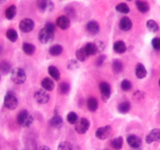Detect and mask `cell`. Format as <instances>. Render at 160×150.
Here are the masks:
<instances>
[{"mask_svg":"<svg viewBox=\"0 0 160 150\" xmlns=\"http://www.w3.org/2000/svg\"><path fill=\"white\" fill-rule=\"evenodd\" d=\"M37 5L38 9L43 12H50L54 8V5L51 0H38Z\"/></svg>","mask_w":160,"mask_h":150,"instance_id":"10","label":"cell"},{"mask_svg":"<svg viewBox=\"0 0 160 150\" xmlns=\"http://www.w3.org/2000/svg\"><path fill=\"white\" fill-rule=\"evenodd\" d=\"M56 24L62 30H67L70 26V20L67 16H60L56 19Z\"/></svg>","mask_w":160,"mask_h":150,"instance_id":"13","label":"cell"},{"mask_svg":"<svg viewBox=\"0 0 160 150\" xmlns=\"http://www.w3.org/2000/svg\"><path fill=\"white\" fill-rule=\"evenodd\" d=\"M123 139L122 137H118L117 138L113 139L111 142V146L115 150H120L123 147Z\"/></svg>","mask_w":160,"mask_h":150,"instance_id":"25","label":"cell"},{"mask_svg":"<svg viewBox=\"0 0 160 150\" xmlns=\"http://www.w3.org/2000/svg\"><path fill=\"white\" fill-rule=\"evenodd\" d=\"M34 100H35L38 104L43 105L48 102L50 97L49 95H48L44 89L43 90H42V89H40V90H38L37 92L34 93Z\"/></svg>","mask_w":160,"mask_h":150,"instance_id":"6","label":"cell"},{"mask_svg":"<svg viewBox=\"0 0 160 150\" xmlns=\"http://www.w3.org/2000/svg\"><path fill=\"white\" fill-rule=\"evenodd\" d=\"M55 25L52 23H47L45 27L42 28L38 34V39L42 44H47L52 42L54 38Z\"/></svg>","mask_w":160,"mask_h":150,"instance_id":"1","label":"cell"},{"mask_svg":"<svg viewBox=\"0 0 160 150\" xmlns=\"http://www.w3.org/2000/svg\"><path fill=\"white\" fill-rule=\"evenodd\" d=\"M2 52V46L0 45V55H1Z\"/></svg>","mask_w":160,"mask_h":150,"instance_id":"44","label":"cell"},{"mask_svg":"<svg viewBox=\"0 0 160 150\" xmlns=\"http://www.w3.org/2000/svg\"><path fill=\"white\" fill-rule=\"evenodd\" d=\"M87 106L91 112H95V111L97 110V109L98 107V100L95 98H94V97H91V98H89L88 99Z\"/></svg>","mask_w":160,"mask_h":150,"instance_id":"20","label":"cell"},{"mask_svg":"<svg viewBox=\"0 0 160 150\" xmlns=\"http://www.w3.org/2000/svg\"><path fill=\"white\" fill-rule=\"evenodd\" d=\"M16 13H17V7H16L14 5L8 7L7 9H6V12H5L6 17L8 20H12V19L16 16Z\"/></svg>","mask_w":160,"mask_h":150,"instance_id":"29","label":"cell"},{"mask_svg":"<svg viewBox=\"0 0 160 150\" xmlns=\"http://www.w3.org/2000/svg\"><path fill=\"white\" fill-rule=\"evenodd\" d=\"M113 50L115 51V52L119 53V54H122V53L126 52L127 46L123 41H117V42H116L114 43Z\"/></svg>","mask_w":160,"mask_h":150,"instance_id":"19","label":"cell"},{"mask_svg":"<svg viewBox=\"0 0 160 150\" xmlns=\"http://www.w3.org/2000/svg\"><path fill=\"white\" fill-rule=\"evenodd\" d=\"M0 80H1V75H0Z\"/></svg>","mask_w":160,"mask_h":150,"instance_id":"47","label":"cell"},{"mask_svg":"<svg viewBox=\"0 0 160 150\" xmlns=\"http://www.w3.org/2000/svg\"><path fill=\"white\" fill-rule=\"evenodd\" d=\"M42 87L45 91H48V92H51L55 88V83L51 78H45L42 80Z\"/></svg>","mask_w":160,"mask_h":150,"instance_id":"17","label":"cell"},{"mask_svg":"<svg viewBox=\"0 0 160 150\" xmlns=\"http://www.w3.org/2000/svg\"><path fill=\"white\" fill-rule=\"evenodd\" d=\"M120 87H121V89L123 91H129L131 90V88H132V84H131V82L129 81V80H123L120 84Z\"/></svg>","mask_w":160,"mask_h":150,"instance_id":"38","label":"cell"},{"mask_svg":"<svg viewBox=\"0 0 160 150\" xmlns=\"http://www.w3.org/2000/svg\"><path fill=\"white\" fill-rule=\"evenodd\" d=\"M6 38L10 42H15L18 39V34L14 29H9L6 31Z\"/></svg>","mask_w":160,"mask_h":150,"instance_id":"32","label":"cell"},{"mask_svg":"<svg viewBox=\"0 0 160 150\" xmlns=\"http://www.w3.org/2000/svg\"><path fill=\"white\" fill-rule=\"evenodd\" d=\"M83 48H84V50H85V52L89 56H94V55H95L99 52L95 42H88Z\"/></svg>","mask_w":160,"mask_h":150,"instance_id":"15","label":"cell"},{"mask_svg":"<svg viewBox=\"0 0 160 150\" xmlns=\"http://www.w3.org/2000/svg\"><path fill=\"white\" fill-rule=\"evenodd\" d=\"M11 71V65L7 61H0V72L3 74L9 73Z\"/></svg>","mask_w":160,"mask_h":150,"instance_id":"27","label":"cell"},{"mask_svg":"<svg viewBox=\"0 0 160 150\" xmlns=\"http://www.w3.org/2000/svg\"><path fill=\"white\" fill-rule=\"evenodd\" d=\"M48 72L55 81H59L60 78V73L57 67H56L55 66H50L48 68Z\"/></svg>","mask_w":160,"mask_h":150,"instance_id":"21","label":"cell"},{"mask_svg":"<svg viewBox=\"0 0 160 150\" xmlns=\"http://www.w3.org/2000/svg\"><path fill=\"white\" fill-rule=\"evenodd\" d=\"M105 150H107V149H105Z\"/></svg>","mask_w":160,"mask_h":150,"instance_id":"48","label":"cell"},{"mask_svg":"<svg viewBox=\"0 0 160 150\" xmlns=\"http://www.w3.org/2000/svg\"><path fill=\"white\" fill-rule=\"evenodd\" d=\"M131 109V103L128 101L123 102L118 106V111L120 113H128Z\"/></svg>","mask_w":160,"mask_h":150,"instance_id":"28","label":"cell"},{"mask_svg":"<svg viewBox=\"0 0 160 150\" xmlns=\"http://www.w3.org/2000/svg\"><path fill=\"white\" fill-rule=\"evenodd\" d=\"M62 47L60 45H54L49 48V54L52 56H58L62 54Z\"/></svg>","mask_w":160,"mask_h":150,"instance_id":"26","label":"cell"},{"mask_svg":"<svg viewBox=\"0 0 160 150\" xmlns=\"http://www.w3.org/2000/svg\"><path fill=\"white\" fill-rule=\"evenodd\" d=\"M112 70H113L115 73H120L123 69V63H122L121 61L118 60V59H115V60H113V62H112Z\"/></svg>","mask_w":160,"mask_h":150,"instance_id":"31","label":"cell"},{"mask_svg":"<svg viewBox=\"0 0 160 150\" xmlns=\"http://www.w3.org/2000/svg\"><path fill=\"white\" fill-rule=\"evenodd\" d=\"M10 78L12 82L15 83V84H21L26 81V73H25L23 69L20 68V67H17V68H14L11 71Z\"/></svg>","mask_w":160,"mask_h":150,"instance_id":"3","label":"cell"},{"mask_svg":"<svg viewBox=\"0 0 160 150\" xmlns=\"http://www.w3.org/2000/svg\"><path fill=\"white\" fill-rule=\"evenodd\" d=\"M120 28L123 31H128L132 28V22L130 18L125 17L120 20Z\"/></svg>","mask_w":160,"mask_h":150,"instance_id":"16","label":"cell"},{"mask_svg":"<svg viewBox=\"0 0 160 150\" xmlns=\"http://www.w3.org/2000/svg\"><path fill=\"white\" fill-rule=\"evenodd\" d=\"M99 89L101 92L102 98L104 102H106L111 96V87L108 83L102 82L99 84Z\"/></svg>","mask_w":160,"mask_h":150,"instance_id":"9","label":"cell"},{"mask_svg":"<svg viewBox=\"0 0 160 150\" xmlns=\"http://www.w3.org/2000/svg\"><path fill=\"white\" fill-rule=\"evenodd\" d=\"M90 128V122L86 118H81L75 123V131L78 134H85Z\"/></svg>","mask_w":160,"mask_h":150,"instance_id":"5","label":"cell"},{"mask_svg":"<svg viewBox=\"0 0 160 150\" xmlns=\"http://www.w3.org/2000/svg\"><path fill=\"white\" fill-rule=\"evenodd\" d=\"M127 142H128V144L131 147L134 148H138L142 146V141L138 136L134 135V134H131V135H129L127 138Z\"/></svg>","mask_w":160,"mask_h":150,"instance_id":"12","label":"cell"},{"mask_svg":"<svg viewBox=\"0 0 160 150\" xmlns=\"http://www.w3.org/2000/svg\"><path fill=\"white\" fill-rule=\"evenodd\" d=\"M111 132H112V128L109 125H107V126L98 128L95 132V136L100 140H105L109 137Z\"/></svg>","mask_w":160,"mask_h":150,"instance_id":"7","label":"cell"},{"mask_svg":"<svg viewBox=\"0 0 160 150\" xmlns=\"http://www.w3.org/2000/svg\"><path fill=\"white\" fill-rule=\"evenodd\" d=\"M67 68L69 70H74V69H77L78 67H79V64H78V61L75 60V59H70L68 62H67Z\"/></svg>","mask_w":160,"mask_h":150,"instance_id":"39","label":"cell"},{"mask_svg":"<svg viewBox=\"0 0 160 150\" xmlns=\"http://www.w3.org/2000/svg\"><path fill=\"white\" fill-rule=\"evenodd\" d=\"M6 2V0H0V4H3Z\"/></svg>","mask_w":160,"mask_h":150,"instance_id":"43","label":"cell"},{"mask_svg":"<svg viewBox=\"0 0 160 150\" xmlns=\"http://www.w3.org/2000/svg\"><path fill=\"white\" fill-rule=\"evenodd\" d=\"M57 150H73V145L68 142H62L59 144Z\"/></svg>","mask_w":160,"mask_h":150,"instance_id":"35","label":"cell"},{"mask_svg":"<svg viewBox=\"0 0 160 150\" xmlns=\"http://www.w3.org/2000/svg\"><path fill=\"white\" fill-rule=\"evenodd\" d=\"M136 6H137L138 9L142 13H145L149 10V5L145 1H142V0H138L136 2Z\"/></svg>","mask_w":160,"mask_h":150,"instance_id":"23","label":"cell"},{"mask_svg":"<svg viewBox=\"0 0 160 150\" xmlns=\"http://www.w3.org/2000/svg\"><path fill=\"white\" fill-rule=\"evenodd\" d=\"M62 123H63V120H62V117H60L59 115H55L49 120L50 125L53 128H59V127L62 126Z\"/></svg>","mask_w":160,"mask_h":150,"instance_id":"22","label":"cell"},{"mask_svg":"<svg viewBox=\"0 0 160 150\" xmlns=\"http://www.w3.org/2000/svg\"><path fill=\"white\" fill-rule=\"evenodd\" d=\"M23 50L27 55H32L35 52V46L31 43H23Z\"/></svg>","mask_w":160,"mask_h":150,"instance_id":"33","label":"cell"},{"mask_svg":"<svg viewBox=\"0 0 160 150\" xmlns=\"http://www.w3.org/2000/svg\"><path fill=\"white\" fill-rule=\"evenodd\" d=\"M67 121L71 124H75L76 122L78 120V117L77 115L76 112H70L67 116Z\"/></svg>","mask_w":160,"mask_h":150,"instance_id":"36","label":"cell"},{"mask_svg":"<svg viewBox=\"0 0 160 150\" xmlns=\"http://www.w3.org/2000/svg\"><path fill=\"white\" fill-rule=\"evenodd\" d=\"M128 1H132V0H128Z\"/></svg>","mask_w":160,"mask_h":150,"instance_id":"46","label":"cell"},{"mask_svg":"<svg viewBox=\"0 0 160 150\" xmlns=\"http://www.w3.org/2000/svg\"><path fill=\"white\" fill-rule=\"evenodd\" d=\"M159 87H160V79H159Z\"/></svg>","mask_w":160,"mask_h":150,"instance_id":"45","label":"cell"},{"mask_svg":"<svg viewBox=\"0 0 160 150\" xmlns=\"http://www.w3.org/2000/svg\"><path fill=\"white\" fill-rule=\"evenodd\" d=\"M4 106L8 109H15L18 106V99L12 92H8L4 97Z\"/></svg>","mask_w":160,"mask_h":150,"instance_id":"4","label":"cell"},{"mask_svg":"<svg viewBox=\"0 0 160 150\" xmlns=\"http://www.w3.org/2000/svg\"><path fill=\"white\" fill-rule=\"evenodd\" d=\"M70 91V84L67 82H62L59 84V92L62 94V95H66Z\"/></svg>","mask_w":160,"mask_h":150,"instance_id":"37","label":"cell"},{"mask_svg":"<svg viewBox=\"0 0 160 150\" xmlns=\"http://www.w3.org/2000/svg\"><path fill=\"white\" fill-rule=\"evenodd\" d=\"M152 45L156 50L160 51V38H155L152 41Z\"/></svg>","mask_w":160,"mask_h":150,"instance_id":"40","label":"cell"},{"mask_svg":"<svg viewBox=\"0 0 160 150\" xmlns=\"http://www.w3.org/2000/svg\"><path fill=\"white\" fill-rule=\"evenodd\" d=\"M147 70L142 63H138L135 69L136 77L139 79H143L147 76Z\"/></svg>","mask_w":160,"mask_h":150,"instance_id":"18","label":"cell"},{"mask_svg":"<svg viewBox=\"0 0 160 150\" xmlns=\"http://www.w3.org/2000/svg\"><path fill=\"white\" fill-rule=\"evenodd\" d=\"M159 142L160 143V129L155 128L152 130L149 134L146 137V142L148 144H152V142Z\"/></svg>","mask_w":160,"mask_h":150,"instance_id":"11","label":"cell"},{"mask_svg":"<svg viewBox=\"0 0 160 150\" xmlns=\"http://www.w3.org/2000/svg\"><path fill=\"white\" fill-rule=\"evenodd\" d=\"M38 150H51V148L47 145H42V146L39 147Z\"/></svg>","mask_w":160,"mask_h":150,"instance_id":"42","label":"cell"},{"mask_svg":"<svg viewBox=\"0 0 160 150\" xmlns=\"http://www.w3.org/2000/svg\"><path fill=\"white\" fill-rule=\"evenodd\" d=\"M106 60V56H98V58L96 60V65L97 66H102L103 64V62Z\"/></svg>","mask_w":160,"mask_h":150,"instance_id":"41","label":"cell"},{"mask_svg":"<svg viewBox=\"0 0 160 150\" xmlns=\"http://www.w3.org/2000/svg\"><path fill=\"white\" fill-rule=\"evenodd\" d=\"M100 27L98 22L95 21V20H92V21L88 22L86 25V31L88 34H92V35H95L99 32Z\"/></svg>","mask_w":160,"mask_h":150,"instance_id":"14","label":"cell"},{"mask_svg":"<svg viewBox=\"0 0 160 150\" xmlns=\"http://www.w3.org/2000/svg\"><path fill=\"white\" fill-rule=\"evenodd\" d=\"M76 57L77 59H78V60L80 61V62H84L86 59H88L89 56L88 55V53L86 52L84 48H79V49L77 50Z\"/></svg>","mask_w":160,"mask_h":150,"instance_id":"24","label":"cell"},{"mask_svg":"<svg viewBox=\"0 0 160 150\" xmlns=\"http://www.w3.org/2000/svg\"><path fill=\"white\" fill-rule=\"evenodd\" d=\"M17 123L23 128H28L33 123V117L27 110H22L19 112L17 117Z\"/></svg>","mask_w":160,"mask_h":150,"instance_id":"2","label":"cell"},{"mask_svg":"<svg viewBox=\"0 0 160 150\" xmlns=\"http://www.w3.org/2000/svg\"><path fill=\"white\" fill-rule=\"evenodd\" d=\"M146 26H147V28H148L151 32H154V33L157 32L159 29L158 23L153 20H148L146 23Z\"/></svg>","mask_w":160,"mask_h":150,"instance_id":"30","label":"cell"},{"mask_svg":"<svg viewBox=\"0 0 160 150\" xmlns=\"http://www.w3.org/2000/svg\"><path fill=\"white\" fill-rule=\"evenodd\" d=\"M116 10H117V12H120V13L127 14L128 13V12H130V8L126 3L121 2L116 6Z\"/></svg>","mask_w":160,"mask_h":150,"instance_id":"34","label":"cell"},{"mask_svg":"<svg viewBox=\"0 0 160 150\" xmlns=\"http://www.w3.org/2000/svg\"><path fill=\"white\" fill-rule=\"evenodd\" d=\"M19 28H20V31H23V32L29 33L34 29V23L31 19H23L20 21V24H19Z\"/></svg>","mask_w":160,"mask_h":150,"instance_id":"8","label":"cell"}]
</instances>
